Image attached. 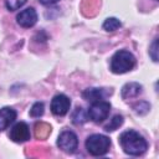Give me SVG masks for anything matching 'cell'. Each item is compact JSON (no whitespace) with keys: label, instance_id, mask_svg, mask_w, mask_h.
<instances>
[{"label":"cell","instance_id":"1","mask_svg":"<svg viewBox=\"0 0 159 159\" xmlns=\"http://www.w3.org/2000/svg\"><path fill=\"white\" fill-rule=\"evenodd\" d=\"M119 144L123 152L129 155H142L148 149L147 140L135 130L123 132L119 137Z\"/></svg>","mask_w":159,"mask_h":159},{"label":"cell","instance_id":"2","mask_svg":"<svg viewBox=\"0 0 159 159\" xmlns=\"http://www.w3.org/2000/svg\"><path fill=\"white\" fill-rule=\"evenodd\" d=\"M135 65V57L132 52L125 50L117 51L111 58V71L113 73H125L130 71Z\"/></svg>","mask_w":159,"mask_h":159},{"label":"cell","instance_id":"3","mask_svg":"<svg viewBox=\"0 0 159 159\" xmlns=\"http://www.w3.org/2000/svg\"><path fill=\"white\" fill-rule=\"evenodd\" d=\"M111 140L103 134H92L86 139V149L89 154L98 157L103 155L109 150Z\"/></svg>","mask_w":159,"mask_h":159},{"label":"cell","instance_id":"4","mask_svg":"<svg viewBox=\"0 0 159 159\" xmlns=\"http://www.w3.org/2000/svg\"><path fill=\"white\" fill-rule=\"evenodd\" d=\"M111 112V104L106 101H97V102H93L92 106L89 107L88 109V117L96 122V123H99V122H103L108 114Z\"/></svg>","mask_w":159,"mask_h":159},{"label":"cell","instance_id":"5","mask_svg":"<svg viewBox=\"0 0 159 159\" xmlns=\"http://www.w3.org/2000/svg\"><path fill=\"white\" fill-rule=\"evenodd\" d=\"M57 145L66 153H73L77 149L78 139L77 135L71 130H63L57 139Z\"/></svg>","mask_w":159,"mask_h":159},{"label":"cell","instance_id":"6","mask_svg":"<svg viewBox=\"0 0 159 159\" xmlns=\"http://www.w3.org/2000/svg\"><path fill=\"white\" fill-rule=\"evenodd\" d=\"M71 101L65 94H57L51 101V112L55 116H65L70 111Z\"/></svg>","mask_w":159,"mask_h":159},{"label":"cell","instance_id":"7","mask_svg":"<svg viewBox=\"0 0 159 159\" xmlns=\"http://www.w3.org/2000/svg\"><path fill=\"white\" fill-rule=\"evenodd\" d=\"M10 139L15 143H24L26 140L30 139V129H29V125L24 122H19L16 123L12 129L10 130V134H9Z\"/></svg>","mask_w":159,"mask_h":159},{"label":"cell","instance_id":"8","mask_svg":"<svg viewBox=\"0 0 159 159\" xmlns=\"http://www.w3.org/2000/svg\"><path fill=\"white\" fill-rule=\"evenodd\" d=\"M16 21L21 27H32L37 22V14L35 9L27 7L22 11H20L16 16Z\"/></svg>","mask_w":159,"mask_h":159},{"label":"cell","instance_id":"9","mask_svg":"<svg viewBox=\"0 0 159 159\" xmlns=\"http://www.w3.org/2000/svg\"><path fill=\"white\" fill-rule=\"evenodd\" d=\"M112 93V91L109 89H106V88H87L83 91L82 93V97L86 99V101H89V102H97V101H103L107 96H109Z\"/></svg>","mask_w":159,"mask_h":159},{"label":"cell","instance_id":"10","mask_svg":"<svg viewBox=\"0 0 159 159\" xmlns=\"http://www.w3.org/2000/svg\"><path fill=\"white\" fill-rule=\"evenodd\" d=\"M16 119L15 109L10 107H4L0 109V132L5 130L14 120Z\"/></svg>","mask_w":159,"mask_h":159},{"label":"cell","instance_id":"11","mask_svg":"<svg viewBox=\"0 0 159 159\" xmlns=\"http://www.w3.org/2000/svg\"><path fill=\"white\" fill-rule=\"evenodd\" d=\"M143 87L137 83V82H129L125 83L122 88V97L124 99H129V98H135L142 93Z\"/></svg>","mask_w":159,"mask_h":159},{"label":"cell","instance_id":"12","mask_svg":"<svg viewBox=\"0 0 159 159\" xmlns=\"http://www.w3.org/2000/svg\"><path fill=\"white\" fill-rule=\"evenodd\" d=\"M87 119H88V113L81 107H77L72 113V122L75 124H83L84 122H87Z\"/></svg>","mask_w":159,"mask_h":159},{"label":"cell","instance_id":"13","mask_svg":"<svg viewBox=\"0 0 159 159\" xmlns=\"http://www.w3.org/2000/svg\"><path fill=\"white\" fill-rule=\"evenodd\" d=\"M122 124H123V117H122L120 114H117V116H114V117L109 120L108 124L104 125V130H106V132H113V130L118 129Z\"/></svg>","mask_w":159,"mask_h":159},{"label":"cell","instance_id":"14","mask_svg":"<svg viewBox=\"0 0 159 159\" xmlns=\"http://www.w3.org/2000/svg\"><path fill=\"white\" fill-rule=\"evenodd\" d=\"M118 27H120V21L116 17H108L103 22V29L106 31H114Z\"/></svg>","mask_w":159,"mask_h":159},{"label":"cell","instance_id":"15","mask_svg":"<svg viewBox=\"0 0 159 159\" xmlns=\"http://www.w3.org/2000/svg\"><path fill=\"white\" fill-rule=\"evenodd\" d=\"M51 132V127H48L45 123H36L35 125V134L37 138H45Z\"/></svg>","mask_w":159,"mask_h":159},{"label":"cell","instance_id":"16","mask_svg":"<svg viewBox=\"0 0 159 159\" xmlns=\"http://www.w3.org/2000/svg\"><path fill=\"white\" fill-rule=\"evenodd\" d=\"M43 109H45L43 103L42 102H36V103H34V106L30 109V116L34 117V118L41 117L43 114Z\"/></svg>","mask_w":159,"mask_h":159},{"label":"cell","instance_id":"17","mask_svg":"<svg viewBox=\"0 0 159 159\" xmlns=\"http://www.w3.org/2000/svg\"><path fill=\"white\" fill-rule=\"evenodd\" d=\"M27 0H5V5L7 7V10L10 11H15L17 9H20L22 5H25Z\"/></svg>","mask_w":159,"mask_h":159},{"label":"cell","instance_id":"18","mask_svg":"<svg viewBox=\"0 0 159 159\" xmlns=\"http://www.w3.org/2000/svg\"><path fill=\"white\" fill-rule=\"evenodd\" d=\"M149 108H150V104L148 102H144V101H142V102H139L138 104L134 106V111L138 114H145L149 111Z\"/></svg>","mask_w":159,"mask_h":159},{"label":"cell","instance_id":"19","mask_svg":"<svg viewBox=\"0 0 159 159\" xmlns=\"http://www.w3.org/2000/svg\"><path fill=\"white\" fill-rule=\"evenodd\" d=\"M149 55L153 58L154 62L158 61V39H155L153 41V43L150 45V50H149Z\"/></svg>","mask_w":159,"mask_h":159},{"label":"cell","instance_id":"20","mask_svg":"<svg viewBox=\"0 0 159 159\" xmlns=\"http://www.w3.org/2000/svg\"><path fill=\"white\" fill-rule=\"evenodd\" d=\"M41 4H43V5H52V4H55V2H57V1H60V0H39Z\"/></svg>","mask_w":159,"mask_h":159}]
</instances>
